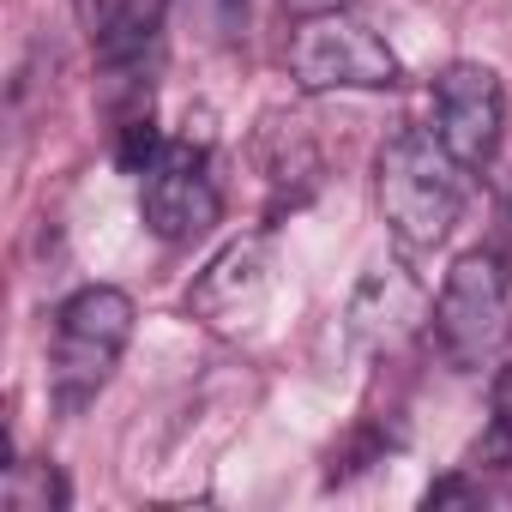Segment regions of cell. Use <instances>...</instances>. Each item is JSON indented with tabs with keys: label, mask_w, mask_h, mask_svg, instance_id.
Instances as JSON below:
<instances>
[{
	"label": "cell",
	"mask_w": 512,
	"mask_h": 512,
	"mask_svg": "<svg viewBox=\"0 0 512 512\" xmlns=\"http://www.w3.org/2000/svg\"><path fill=\"white\" fill-rule=\"evenodd\" d=\"M464 163L428 133V127H398L380 157H374V199L404 253H434L464 217Z\"/></svg>",
	"instance_id": "1"
},
{
	"label": "cell",
	"mask_w": 512,
	"mask_h": 512,
	"mask_svg": "<svg viewBox=\"0 0 512 512\" xmlns=\"http://www.w3.org/2000/svg\"><path fill=\"white\" fill-rule=\"evenodd\" d=\"M133 344V296L115 284H91L61 302L55 338H49V398L61 416H79L97 404V392L115 380L121 356Z\"/></svg>",
	"instance_id": "2"
},
{
	"label": "cell",
	"mask_w": 512,
	"mask_h": 512,
	"mask_svg": "<svg viewBox=\"0 0 512 512\" xmlns=\"http://www.w3.org/2000/svg\"><path fill=\"white\" fill-rule=\"evenodd\" d=\"M434 344L446 356V368L458 374H482L506 356L512 338V272L494 247H470L452 260L440 296H434Z\"/></svg>",
	"instance_id": "3"
},
{
	"label": "cell",
	"mask_w": 512,
	"mask_h": 512,
	"mask_svg": "<svg viewBox=\"0 0 512 512\" xmlns=\"http://www.w3.org/2000/svg\"><path fill=\"white\" fill-rule=\"evenodd\" d=\"M290 79L308 97H320V91H392L404 79V67L386 49V37L344 7V13L296 19V31H290Z\"/></svg>",
	"instance_id": "4"
},
{
	"label": "cell",
	"mask_w": 512,
	"mask_h": 512,
	"mask_svg": "<svg viewBox=\"0 0 512 512\" xmlns=\"http://www.w3.org/2000/svg\"><path fill=\"white\" fill-rule=\"evenodd\" d=\"M139 217L157 241H199L223 217V193L211 175V151L199 139H163V151L139 175Z\"/></svg>",
	"instance_id": "5"
},
{
	"label": "cell",
	"mask_w": 512,
	"mask_h": 512,
	"mask_svg": "<svg viewBox=\"0 0 512 512\" xmlns=\"http://www.w3.org/2000/svg\"><path fill=\"white\" fill-rule=\"evenodd\" d=\"M470 175L494 163L500 133H506V91L500 73L482 61H452L434 79V127H428Z\"/></svg>",
	"instance_id": "6"
},
{
	"label": "cell",
	"mask_w": 512,
	"mask_h": 512,
	"mask_svg": "<svg viewBox=\"0 0 512 512\" xmlns=\"http://www.w3.org/2000/svg\"><path fill=\"white\" fill-rule=\"evenodd\" d=\"M422 320H434V302H428L422 278L404 272V266H374V272L356 284V296H350L344 332H350V344H356L362 356H386V350H398Z\"/></svg>",
	"instance_id": "7"
},
{
	"label": "cell",
	"mask_w": 512,
	"mask_h": 512,
	"mask_svg": "<svg viewBox=\"0 0 512 512\" xmlns=\"http://www.w3.org/2000/svg\"><path fill=\"white\" fill-rule=\"evenodd\" d=\"M266 284H272V241L266 235H241V241H229L217 260L193 278L187 308L205 326H241L253 308H260Z\"/></svg>",
	"instance_id": "8"
},
{
	"label": "cell",
	"mask_w": 512,
	"mask_h": 512,
	"mask_svg": "<svg viewBox=\"0 0 512 512\" xmlns=\"http://www.w3.org/2000/svg\"><path fill=\"white\" fill-rule=\"evenodd\" d=\"M470 470H512V356L494 368L488 392V428L470 446Z\"/></svg>",
	"instance_id": "9"
},
{
	"label": "cell",
	"mask_w": 512,
	"mask_h": 512,
	"mask_svg": "<svg viewBox=\"0 0 512 512\" xmlns=\"http://www.w3.org/2000/svg\"><path fill=\"white\" fill-rule=\"evenodd\" d=\"M0 500H7V512H61L67 506V482H61L55 464H7Z\"/></svg>",
	"instance_id": "10"
},
{
	"label": "cell",
	"mask_w": 512,
	"mask_h": 512,
	"mask_svg": "<svg viewBox=\"0 0 512 512\" xmlns=\"http://www.w3.org/2000/svg\"><path fill=\"white\" fill-rule=\"evenodd\" d=\"M73 13H79V25L91 31V43H103V37H115V31L139 13V0H73Z\"/></svg>",
	"instance_id": "11"
},
{
	"label": "cell",
	"mask_w": 512,
	"mask_h": 512,
	"mask_svg": "<svg viewBox=\"0 0 512 512\" xmlns=\"http://www.w3.org/2000/svg\"><path fill=\"white\" fill-rule=\"evenodd\" d=\"M181 7H187L211 37H235V25L247 19V0H181Z\"/></svg>",
	"instance_id": "12"
},
{
	"label": "cell",
	"mask_w": 512,
	"mask_h": 512,
	"mask_svg": "<svg viewBox=\"0 0 512 512\" xmlns=\"http://www.w3.org/2000/svg\"><path fill=\"white\" fill-rule=\"evenodd\" d=\"M350 0H284V13H296V19H314V13H344Z\"/></svg>",
	"instance_id": "13"
}]
</instances>
